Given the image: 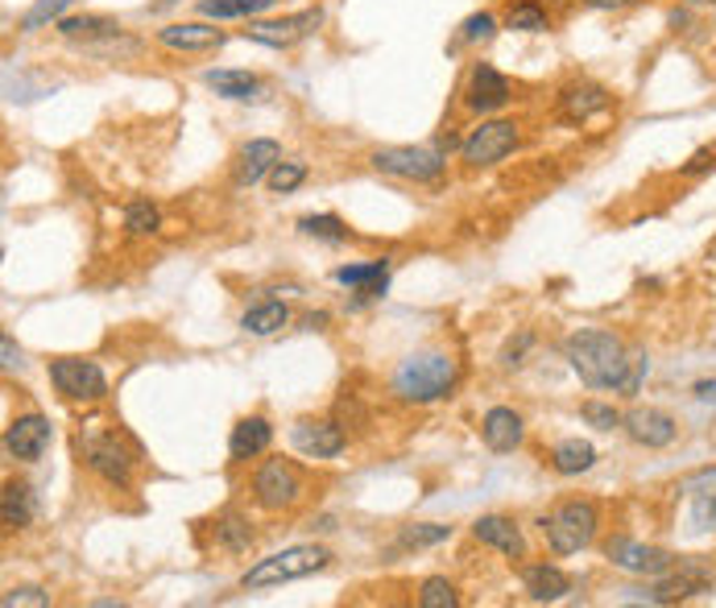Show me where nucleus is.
<instances>
[{
  "label": "nucleus",
  "mask_w": 716,
  "mask_h": 608,
  "mask_svg": "<svg viewBox=\"0 0 716 608\" xmlns=\"http://www.w3.org/2000/svg\"><path fill=\"white\" fill-rule=\"evenodd\" d=\"M0 348H4V369H13V365H18V348H13V339L4 336V344H0Z\"/></svg>",
  "instance_id": "nucleus-46"
},
{
  "label": "nucleus",
  "mask_w": 716,
  "mask_h": 608,
  "mask_svg": "<svg viewBox=\"0 0 716 608\" xmlns=\"http://www.w3.org/2000/svg\"><path fill=\"white\" fill-rule=\"evenodd\" d=\"M158 46L183 54L216 51V46H224V30L207 25V21H174L166 30H158Z\"/></svg>",
  "instance_id": "nucleus-17"
},
{
  "label": "nucleus",
  "mask_w": 716,
  "mask_h": 608,
  "mask_svg": "<svg viewBox=\"0 0 716 608\" xmlns=\"http://www.w3.org/2000/svg\"><path fill=\"white\" fill-rule=\"evenodd\" d=\"M581 419L588 426H597V431H614V426H626V419L617 414L609 402H584L581 405Z\"/></svg>",
  "instance_id": "nucleus-40"
},
{
  "label": "nucleus",
  "mask_w": 716,
  "mask_h": 608,
  "mask_svg": "<svg viewBox=\"0 0 716 608\" xmlns=\"http://www.w3.org/2000/svg\"><path fill=\"white\" fill-rule=\"evenodd\" d=\"M456 605H460V596H456L452 579H444V575H431V579L419 584V608H456Z\"/></svg>",
  "instance_id": "nucleus-35"
},
{
  "label": "nucleus",
  "mask_w": 716,
  "mask_h": 608,
  "mask_svg": "<svg viewBox=\"0 0 716 608\" xmlns=\"http://www.w3.org/2000/svg\"><path fill=\"white\" fill-rule=\"evenodd\" d=\"M324 25V9H303V13H291V18H273V21H249L245 37L257 42V46H270V51H291L294 42H303L307 34H315Z\"/></svg>",
  "instance_id": "nucleus-9"
},
{
  "label": "nucleus",
  "mask_w": 716,
  "mask_h": 608,
  "mask_svg": "<svg viewBox=\"0 0 716 608\" xmlns=\"http://www.w3.org/2000/svg\"><path fill=\"white\" fill-rule=\"evenodd\" d=\"M381 174L406 178V183H435L444 174V145H386L369 158Z\"/></svg>",
  "instance_id": "nucleus-5"
},
{
  "label": "nucleus",
  "mask_w": 716,
  "mask_h": 608,
  "mask_svg": "<svg viewBox=\"0 0 716 608\" xmlns=\"http://www.w3.org/2000/svg\"><path fill=\"white\" fill-rule=\"evenodd\" d=\"M513 145H518V124L513 120H485L480 129L464 137L460 153L468 166H493L506 153H513Z\"/></svg>",
  "instance_id": "nucleus-11"
},
{
  "label": "nucleus",
  "mask_w": 716,
  "mask_h": 608,
  "mask_svg": "<svg viewBox=\"0 0 716 608\" xmlns=\"http://www.w3.org/2000/svg\"><path fill=\"white\" fill-rule=\"evenodd\" d=\"M265 9H273V0H199V18H211V21H237V18L253 21Z\"/></svg>",
  "instance_id": "nucleus-30"
},
{
  "label": "nucleus",
  "mask_w": 716,
  "mask_h": 608,
  "mask_svg": "<svg viewBox=\"0 0 716 608\" xmlns=\"http://www.w3.org/2000/svg\"><path fill=\"white\" fill-rule=\"evenodd\" d=\"M79 452H84L87 468L96 476H104L108 485H117V489H129V480H133V456L120 447L117 435H108V431H84L79 435Z\"/></svg>",
  "instance_id": "nucleus-6"
},
{
  "label": "nucleus",
  "mask_w": 716,
  "mask_h": 608,
  "mask_svg": "<svg viewBox=\"0 0 716 608\" xmlns=\"http://www.w3.org/2000/svg\"><path fill=\"white\" fill-rule=\"evenodd\" d=\"M253 497L261 509H291L299 506V497H303V473L294 468L291 459H265L253 476Z\"/></svg>",
  "instance_id": "nucleus-7"
},
{
  "label": "nucleus",
  "mask_w": 716,
  "mask_h": 608,
  "mask_svg": "<svg viewBox=\"0 0 716 608\" xmlns=\"http://www.w3.org/2000/svg\"><path fill=\"white\" fill-rule=\"evenodd\" d=\"M270 443H273L270 419L253 414V419H240V423L232 426V439H228V456L237 459V464H245V459L261 456V452H265Z\"/></svg>",
  "instance_id": "nucleus-22"
},
{
  "label": "nucleus",
  "mask_w": 716,
  "mask_h": 608,
  "mask_svg": "<svg viewBox=\"0 0 716 608\" xmlns=\"http://www.w3.org/2000/svg\"><path fill=\"white\" fill-rule=\"evenodd\" d=\"M605 558L621 567V572L630 575H647V579H659L666 575L680 558L663 551V546H647V542H633V539H609L605 542Z\"/></svg>",
  "instance_id": "nucleus-10"
},
{
  "label": "nucleus",
  "mask_w": 716,
  "mask_h": 608,
  "mask_svg": "<svg viewBox=\"0 0 716 608\" xmlns=\"http://www.w3.org/2000/svg\"><path fill=\"white\" fill-rule=\"evenodd\" d=\"M530 344H534V332H518V339H510L506 348H501V365H522V356L530 352Z\"/></svg>",
  "instance_id": "nucleus-42"
},
{
  "label": "nucleus",
  "mask_w": 716,
  "mask_h": 608,
  "mask_svg": "<svg viewBox=\"0 0 716 608\" xmlns=\"http://www.w3.org/2000/svg\"><path fill=\"white\" fill-rule=\"evenodd\" d=\"M291 443L311 459H332L344 452V431L340 423H332V419H299L291 426Z\"/></svg>",
  "instance_id": "nucleus-15"
},
{
  "label": "nucleus",
  "mask_w": 716,
  "mask_h": 608,
  "mask_svg": "<svg viewBox=\"0 0 716 608\" xmlns=\"http://www.w3.org/2000/svg\"><path fill=\"white\" fill-rule=\"evenodd\" d=\"M162 228V211L150 199H133L124 207V232L129 237H154Z\"/></svg>",
  "instance_id": "nucleus-32"
},
{
  "label": "nucleus",
  "mask_w": 716,
  "mask_h": 608,
  "mask_svg": "<svg viewBox=\"0 0 716 608\" xmlns=\"http://www.w3.org/2000/svg\"><path fill=\"white\" fill-rule=\"evenodd\" d=\"M506 30H518V34H546L551 30V18L539 0H510L506 4Z\"/></svg>",
  "instance_id": "nucleus-28"
},
{
  "label": "nucleus",
  "mask_w": 716,
  "mask_h": 608,
  "mask_svg": "<svg viewBox=\"0 0 716 608\" xmlns=\"http://www.w3.org/2000/svg\"><path fill=\"white\" fill-rule=\"evenodd\" d=\"M291 323V311H286V303H257L245 311V319H240V327L249 332V336H273V332H282Z\"/></svg>",
  "instance_id": "nucleus-29"
},
{
  "label": "nucleus",
  "mask_w": 716,
  "mask_h": 608,
  "mask_svg": "<svg viewBox=\"0 0 716 608\" xmlns=\"http://www.w3.org/2000/svg\"><path fill=\"white\" fill-rule=\"evenodd\" d=\"M51 447V423L42 414H18L13 423L4 426V452L21 464H34V459L46 456Z\"/></svg>",
  "instance_id": "nucleus-13"
},
{
  "label": "nucleus",
  "mask_w": 716,
  "mask_h": 608,
  "mask_svg": "<svg viewBox=\"0 0 716 608\" xmlns=\"http://www.w3.org/2000/svg\"><path fill=\"white\" fill-rule=\"evenodd\" d=\"M327 563H332L327 546H286V551L253 563L240 584L249 591H265V588H278V584H291V579H307V575L324 572Z\"/></svg>",
  "instance_id": "nucleus-3"
},
{
  "label": "nucleus",
  "mask_w": 716,
  "mask_h": 608,
  "mask_svg": "<svg viewBox=\"0 0 716 608\" xmlns=\"http://www.w3.org/2000/svg\"><path fill=\"white\" fill-rule=\"evenodd\" d=\"M597 464V447L584 439H563L551 447V468L560 476H581Z\"/></svg>",
  "instance_id": "nucleus-26"
},
{
  "label": "nucleus",
  "mask_w": 716,
  "mask_h": 608,
  "mask_svg": "<svg viewBox=\"0 0 716 608\" xmlns=\"http://www.w3.org/2000/svg\"><path fill=\"white\" fill-rule=\"evenodd\" d=\"M327 323V315H307V319H303V327H311V332H315V327H324Z\"/></svg>",
  "instance_id": "nucleus-48"
},
{
  "label": "nucleus",
  "mask_w": 716,
  "mask_h": 608,
  "mask_svg": "<svg viewBox=\"0 0 716 608\" xmlns=\"http://www.w3.org/2000/svg\"><path fill=\"white\" fill-rule=\"evenodd\" d=\"M0 522H4V530H25V525L34 522V489L30 485H4Z\"/></svg>",
  "instance_id": "nucleus-27"
},
{
  "label": "nucleus",
  "mask_w": 716,
  "mask_h": 608,
  "mask_svg": "<svg viewBox=\"0 0 716 608\" xmlns=\"http://www.w3.org/2000/svg\"><path fill=\"white\" fill-rule=\"evenodd\" d=\"M522 579H527L530 600H539V605H551V600H563V596L572 591V579H567V572H560V567H551V563H539V567H527V572H522Z\"/></svg>",
  "instance_id": "nucleus-24"
},
{
  "label": "nucleus",
  "mask_w": 716,
  "mask_h": 608,
  "mask_svg": "<svg viewBox=\"0 0 716 608\" xmlns=\"http://www.w3.org/2000/svg\"><path fill=\"white\" fill-rule=\"evenodd\" d=\"M704 591H713V572H704L699 563H675L666 575H659V584L647 591L650 605H683V600H696Z\"/></svg>",
  "instance_id": "nucleus-12"
},
{
  "label": "nucleus",
  "mask_w": 716,
  "mask_h": 608,
  "mask_svg": "<svg viewBox=\"0 0 716 608\" xmlns=\"http://www.w3.org/2000/svg\"><path fill=\"white\" fill-rule=\"evenodd\" d=\"M609 91L600 84H593V79H581V84H567L560 91V117L567 120V124H584L588 117H597V112H605L609 108Z\"/></svg>",
  "instance_id": "nucleus-19"
},
{
  "label": "nucleus",
  "mask_w": 716,
  "mask_h": 608,
  "mask_svg": "<svg viewBox=\"0 0 716 608\" xmlns=\"http://www.w3.org/2000/svg\"><path fill=\"white\" fill-rule=\"evenodd\" d=\"M704 170H716V145H704L683 162V174H704Z\"/></svg>",
  "instance_id": "nucleus-43"
},
{
  "label": "nucleus",
  "mask_w": 716,
  "mask_h": 608,
  "mask_svg": "<svg viewBox=\"0 0 716 608\" xmlns=\"http://www.w3.org/2000/svg\"><path fill=\"white\" fill-rule=\"evenodd\" d=\"M381 278H390V261L381 257V261H365V265H340L336 270V282L340 286H373V282H381Z\"/></svg>",
  "instance_id": "nucleus-34"
},
{
  "label": "nucleus",
  "mask_w": 716,
  "mask_h": 608,
  "mask_svg": "<svg viewBox=\"0 0 716 608\" xmlns=\"http://www.w3.org/2000/svg\"><path fill=\"white\" fill-rule=\"evenodd\" d=\"M51 381L54 389L67 398V402H100L104 393H108V377H104V369L96 365V360H75V356H67V360H54L51 365Z\"/></svg>",
  "instance_id": "nucleus-8"
},
{
  "label": "nucleus",
  "mask_w": 716,
  "mask_h": 608,
  "mask_svg": "<svg viewBox=\"0 0 716 608\" xmlns=\"http://www.w3.org/2000/svg\"><path fill=\"white\" fill-rule=\"evenodd\" d=\"M497 34V18L493 13H473V18L460 25V46H477V42H489Z\"/></svg>",
  "instance_id": "nucleus-39"
},
{
  "label": "nucleus",
  "mask_w": 716,
  "mask_h": 608,
  "mask_svg": "<svg viewBox=\"0 0 716 608\" xmlns=\"http://www.w3.org/2000/svg\"><path fill=\"white\" fill-rule=\"evenodd\" d=\"M513 100L510 91V79L501 75L497 67H489V63H477V67L468 70V87H464V104L473 108V112H497V108H506V104Z\"/></svg>",
  "instance_id": "nucleus-14"
},
{
  "label": "nucleus",
  "mask_w": 716,
  "mask_h": 608,
  "mask_svg": "<svg viewBox=\"0 0 716 608\" xmlns=\"http://www.w3.org/2000/svg\"><path fill=\"white\" fill-rule=\"evenodd\" d=\"M563 356L588 389H617V393H638L650 369L647 356H630L614 332H600V327H584L576 336H567Z\"/></svg>",
  "instance_id": "nucleus-1"
},
{
  "label": "nucleus",
  "mask_w": 716,
  "mask_h": 608,
  "mask_svg": "<svg viewBox=\"0 0 716 608\" xmlns=\"http://www.w3.org/2000/svg\"><path fill=\"white\" fill-rule=\"evenodd\" d=\"M527 435V426H522V414L510 410V405H493L485 419H480V439L489 452H513L518 443Z\"/></svg>",
  "instance_id": "nucleus-20"
},
{
  "label": "nucleus",
  "mask_w": 716,
  "mask_h": 608,
  "mask_svg": "<svg viewBox=\"0 0 716 608\" xmlns=\"http://www.w3.org/2000/svg\"><path fill=\"white\" fill-rule=\"evenodd\" d=\"M216 539H220L224 551H249V542H253V525H249V518L245 513H237V509H228V513H220V522H216Z\"/></svg>",
  "instance_id": "nucleus-31"
},
{
  "label": "nucleus",
  "mask_w": 716,
  "mask_h": 608,
  "mask_svg": "<svg viewBox=\"0 0 716 608\" xmlns=\"http://www.w3.org/2000/svg\"><path fill=\"white\" fill-rule=\"evenodd\" d=\"M696 398H704V402H708V398H716V381H699Z\"/></svg>",
  "instance_id": "nucleus-47"
},
{
  "label": "nucleus",
  "mask_w": 716,
  "mask_h": 608,
  "mask_svg": "<svg viewBox=\"0 0 716 608\" xmlns=\"http://www.w3.org/2000/svg\"><path fill=\"white\" fill-rule=\"evenodd\" d=\"M0 605H4V608H18V605L46 608V605H51V596H46L42 588H9L4 596H0Z\"/></svg>",
  "instance_id": "nucleus-41"
},
{
  "label": "nucleus",
  "mask_w": 716,
  "mask_h": 608,
  "mask_svg": "<svg viewBox=\"0 0 716 608\" xmlns=\"http://www.w3.org/2000/svg\"><path fill=\"white\" fill-rule=\"evenodd\" d=\"M692 4H716V0H692Z\"/></svg>",
  "instance_id": "nucleus-49"
},
{
  "label": "nucleus",
  "mask_w": 716,
  "mask_h": 608,
  "mask_svg": "<svg viewBox=\"0 0 716 608\" xmlns=\"http://www.w3.org/2000/svg\"><path fill=\"white\" fill-rule=\"evenodd\" d=\"M299 232H303V237H315V240H332V245L348 240V228H344L340 216H303V220H299Z\"/></svg>",
  "instance_id": "nucleus-36"
},
{
  "label": "nucleus",
  "mask_w": 716,
  "mask_h": 608,
  "mask_svg": "<svg viewBox=\"0 0 716 608\" xmlns=\"http://www.w3.org/2000/svg\"><path fill=\"white\" fill-rule=\"evenodd\" d=\"M473 534H477L485 546L501 551L506 558H522V555H527V542H522V530H518V522H513V518H501V513H485V518H477V522H473Z\"/></svg>",
  "instance_id": "nucleus-21"
},
{
  "label": "nucleus",
  "mask_w": 716,
  "mask_h": 608,
  "mask_svg": "<svg viewBox=\"0 0 716 608\" xmlns=\"http://www.w3.org/2000/svg\"><path fill=\"white\" fill-rule=\"evenodd\" d=\"M444 539H452V525L419 522V525H406L398 542H402V546H410V551H419V546H440Z\"/></svg>",
  "instance_id": "nucleus-37"
},
{
  "label": "nucleus",
  "mask_w": 716,
  "mask_h": 608,
  "mask_svg": "<svg viewBox=\"0 0 716 608\" xmlns=\"http://www.w3.org/2000/svg\"><path fill=\"white\" fill-rule=\"evenodd\" d=\"M588 9H600V13H614V9H626V4H633V0H584Z\"/></svg>",
  "instance_id": "nucleus-45"
},
{
  "label": "nucleus",
  "mask_w": 716,
  "mask_h": 608,
  "mask_svg": "<svg viewBox=\"0 0 716 608\" xmlns=\"http://www.w3.org/2000/svg\"><path fill=\"white\" fill-rule=\"evenodd\" d=\"M204 84L211 87L216 96H224V100H253L257 87H261V79H257V75H249V70L220 67V70H207Z\"/></svg>",
  "instance_id": "nucleus-25"
},
{
  "label": "nucleus",
  "mask_w": 716,
  "mask_h": 608,
  "mask_svg": "<svg viewBox=\"0 0 716 608\" xmlns=\"http://www.w3.org/2000/svg\"><path fill=\"white\" fill-rule=\"evenodd\" d=\"M626 431H630V439L642 443V447H671L675 435H680V423H675L666 410L638 405V410L626 414Z\"/></svg>",
  "instance_id": "nucleus-16"
},
{
  "label": "nucleus",
  "mask_w": 716,
  "mask_h": 608,
  "mask_svg": "<svg viewBox=\"0 0 716 608\" xmlns=\"http://www.w3.org/2000/svg\"><path fill=\"white\" fill-rule=\"evenodd\" d=\"M265 183H270L273 195H291L294 186L307 183V166H303V162H278Z\"/></svg>",
  "instance_id": "nucleus-38"
},
{
  "label": "nucleus",
  "mask_w": 716,
  "mask_h": 608,
  "mask_svg": "<svg viewBox=\"0 0 716 608\" xmlns=\"http://www.w3.org/2000/svg\"><path fill=\"white\" fill-rule=\"evenodd\" d=\"M282 162V145L270 141V137H257L249 145H240L237 150V166H232V178L237 186H253L261 178H270V170Z\"/></svg>",
  "instance_id": "nucleus-18"
},
{
  "label": "nucleus",
  "mask_w": 716,
  "mask_h": 608,
  "mask_svg": "<svg viewBox=\"0 0 716 608\" xmlns=\"http://www.w3.org/2000/svg\"><path fill=\"white\" fill-rule=\"evenodd\" d=\"M456 377H460V365H456V356L452 352H414L406 356L398 369H393L390 386L393 393L410 405H426V402H440L452 393L456 386Z\"/></svg>",
  "instance_id": "nucleus-2"
},
{
  "label": "nucleus",
  "mask_w": 716,
  "mask_h": 608,
  "mask_svg": "<svg viewBox=\"0 0 716 608\" xmlns=\"http://www.w3.org/2000/svg\"><path fill=\"white\" fill-rule=\"evenodd\" d=\"M696 522L699 525H716V492H713V497H704V501L696 506Z\"/></svg>",
  "instance_id": "nucleus-44"
},
{
  "label": "nucleus",
  "mask_w": 716,
  "mask_h": 608,
  "mask_svg": "<svg viewBox=\"0 0 716 608\" xmlns=\"http://www.w3.org/2000/svg\"><path fill=\"white\" fill-rule=\"evenodd\" d=\"M70 4H75V0H34V4H30V13L21 18V30H25V34H34V30H46L51 21L67 18Z\"/></svg>",
  "instance_id": "nucleus-33"
},
{
  "label": "nucleus",
  "mask_w": 716,
  "mask_h": 608,
  "mask_svg": "<svg viewBox=\"0 0 716 608\" xmlns=\"http://www.w3.org/2000/svg\"><path fill=\"white\" fill-rule=\"evenodd\" d=\"M539 525H543V534L555 555H576V551H584L588 542L597 539L600 513L593 501H563L546 518H539Z\"/></svg>",
  "instance_id": "nucleus-4"
},
{
  "label": "nucleus",
  "mask_w": 716,
  "mask_h": 608,
  "mask_svg": "<svg viewBox=\"0 0 716 608\" xmlns=\"http://www.w3.org/2000/svg\"><path fill=\"white\" fill-rule=\"evenodd\" d=\"M54 30L70 42H100V37H120V21L112 18H91V13H67L63 21H54Z\"/></svg>",
  "instance_id": "nucleus-23"
}]
</instances>
